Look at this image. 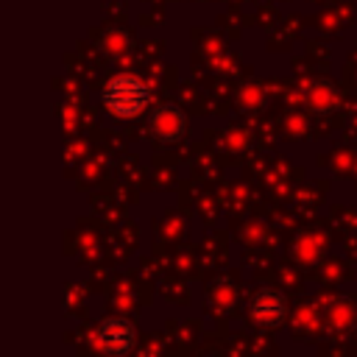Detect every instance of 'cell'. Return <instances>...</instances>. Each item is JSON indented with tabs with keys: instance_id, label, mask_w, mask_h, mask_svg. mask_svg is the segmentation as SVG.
Returning a JSON list of instances; mask_svg holds the SVG:
<instances>
[{
	"instance_id": "cell-1",
	"label": "cell",
	"mask_w": 357,
	"mask_h": 357,
	"mask_svg": "<svg viewBox=\"0 0 357 357\" xmlns=\"http://www.w3.org/2000/svg\"><path fill=\"white\" fill-rule=\"evenodd\" d=\"M100 98H103V106H106L109 114L137 117V114L145 112V106L151 100V89L137 75H114L112 81H106Z\"/></svg>"
},
{
	"instance_id": "cell-2",
	"label": "cell",
	"mask_w": 357,
	"mask_h": 357,
	"mask_svg": "<svg viewBox=\"0 0 357 357\" xmlns=\"http://www.w3.org/2000/svg\"><path fill=\"white\" fill-rule=\"evenodd\" d=\"M95 337H98V346L103 351H109V354H126L134 346L137 332H134V326L126 318H106L98 326Z\"/></svg>"
},
{
	"instance_id": "cell-3",
	"label": "cell",
	"mask_w": 357,
	"mask_h": 357,
	"mask_svg": "<svg viewBox=\"0 0 357 357\" xmlns=\"http://www.w3.org/2000/svg\"><path fill=\"white\" fill-rule=\"evenodd\" d=\"M284 296L276 293V290H259L254 298H251V315L265 324V326H276L284 321Z\"/></svg>"
}]
</instances>
